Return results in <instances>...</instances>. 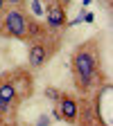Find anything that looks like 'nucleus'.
I'll use <instances>...</instances> for the list:
<instances>
[{
    "label": "nucleus",
    "instance_id": "f257e3e1",
    "mask_svg": "<svg viewBox=\"0 0 113 126\" xmlns=\"http://www.w3.org/2000/svg\"><path fill=\"white\" fill-rule=\"evenodd\" d=\"M70 68H72L75 88L79 92H88L100 72V41L90 38L82 45H77L70 59Z\"/></svg>",
    "mask_w": 113,
    "mask_h": 126
},
{
    "label": "nucleus",
    "instance_id": "f03ea898",
    "mask_svg": "<svg viewBox=\"0 0 113 126\" xmlns=\"http://www.w3.org/2000/svg\"><path fill=\"white\" fill-rule=\"evenodd\" d=\"M29 18L21 7H11L0 14V34L18 41H29Z\"/></svg>",
    "mask_w": 113,
    "mask_h": 126
},
{
    "label": "nucleus",
    "instance_id": "7ed1b4c3",
    "mask_svg": "<svg viewBox=\"0 0 113 126\" xmlns=\"http://www.w3.org/2000/svg\"><path fill=\"white\" fill-rule=\"evenodd\" d=\"M50 32V29H47ZM52 34V32H50ZM50 34H45L41 38H34V41H29V50H27V65L32 70H41L47 61H50L52 52L57 50V47H50L47 45V38H50Z\"/></svg>",
    "mask_w": 113,
    "mask_h": 126
},
{
    "label": "nucleus",
    "instance_id": "20e7f679",
    "mask_svg": "<svg viewBox=\"0 0 113 126\" xmlns=\"http://www.w3.org/2000/svg\"><path fill=\"white\" fill-rule=\"evenodd\" d=\"M68 23V14H66V7L57 0H47V7H45V27L50 32H59L63 29Z\"/></svg>",
    "mask_w": 113,
    "mask_h": 126
},
{
    "label": "nucleus",
    "instance_id": "39448f33",
    "mask_svg": "<svg viewBox=\"0 0 113 126\" xmlns=\"http://www.w3.org/2000/svg\"><path fill=\"white\" fill-rule=\"evenodd\" d=\"M16 104H21V101H18L16 88H14V83H11V77H9V72H7V74L0 77V117L7 115Z\"/></svg>",
    "mask_w": 113,
    "mask_h": 126
},
{
    "label": "nucleus",
    "instance_id": "423d86ee",
    "mask_svg": "<svg viewBox=\"0 0 113 126\" xmlns=\"http://www.w3.org/2000/svg\"><path fill=\"white\" fill-rule=\"evenodd\" d=\"M9 77H11V83L16 88V94H18V101L32 97V92H34V79H32V74L27 70H11Z\"/></svg>",
    "mask_w": 113,
    "mask_h": 126
},
{
    "label": "nucleus",
    "instance_id": "0eeeda50",
    "mask_svg": "<svg viewBox=\"0 0 113 126\" xmlns=\"http://www.w3.org/2000/svg\"><path fill=\"white\" fill-rule=\"evenodd\" d=\"M57 106H59V117L66 119V122H77L79 119V101L72 97V94H63L57 99Z\"/></svg>",
    "mask_w": 113,
    "mask_h": 126
},
{
    "label": "nucleus",
    "instance_id": "6e6552de",
    "mask_svg": "<svg viewBox=\"0 0 113 126\" xmlns=\"http://www.w3.org/2000/svg\"><path fill=\"white\" fill-rule=\"evenodd\" d=\"M45 94H47L50 99H54V101H57V99L61 97V92H59L57 88H52V86H50V88H45Z\"/></svg>",
    "mask_w": 113,
    "mask_h": 126
},
{
    "label": "nucleus",
    "instance_id": "1a4fd4ad",
    "mask_svg": "<svg viewBox=\"0 0 113 126\" xmlns=\"http://www.w3.org/2000/svg\"><path fill=\"white\" fill-rule=\"evenodd\" d=\"M7 5H14V7H23L25 5V0H5Z\"/></svg>",
    "mask_w": 113,
    "mask_h": 126
},
{
    "label": "nucleus",
    "instance_id": "9d476101",
    "mask_svg": "<svg viewBox=\"0 0 113 126\" xmlns=\"http://www.w3.org/2000/svg\"><path fill=\"white\" fill-rule=\"evenodd\" d=\"M5 9H7V2H5V0H0V14H2Z\"/></svg>",
    "mask_w": 113,
    "mask_h": 126
}]
</instances>
